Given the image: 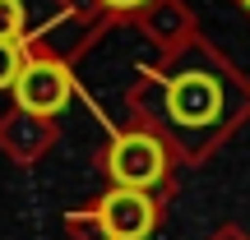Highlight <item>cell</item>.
<instances>
[{"label":"cell","instance_id":"3","mask_svg":"<svg viewBox=\"0 0 250 240\" xmlns=\"http://www.w3.org/2000/svg\"><path fill=\"white\" fill-rule=\"evenodd\" d=\"M158 222V208H153L148 189H125L116 185L111 194H102L98 203V226L107 240H144Z\"/></svg>","mask_w":250,"mask_h":240},{"label":"cell","instance_id":"2","mask_svg":"<svg viewBox=\"0 0 250 240\" xmlns=\"http://www.w3.org/2000/svg\"><path fill=\"white\" fill-rule=\"evenodd\" d=\"M70 92H74V83H70V70H65L61 60H23V70H19V79H14L19 107L33 111V116H56V111H65Z\"/></svg>","mask_w":250,"mask_h":240},{"label":"cell","instance_id":"5","mask_svg":"<svg viewBox=\"0 0 250 240\" xmlns=\"http://www.w3.org/2000/svg\"><path fill=\"white\" fill-rule=\"evenodd\" d=\"M19 33H23V5L0 0V42H19Z\"/></svg>","mask_w":250,"mask_h":240},{"label":"cell","instance_id":"1","mask_svg":"<svg viewBox=\"0 0 250 240\" xmlns=\"http://www.w3.org/2000/svg\"><path fill=\"white\" fill-rule=\"evenodd\" d=\"M111 180L125 189H153L167 171V152L153 134H121L111 143V157H107Z\"/></svg>","mask_w":250,"mask_h":240},{"label":"cell","instance_id":"8","mask_svg":"<svg viewBox=\"0 0 250 240\" xmlns=\"http://www.w3.org/2000/svg\"><path fill=\"white\" fill-rule=\"evenodd\" d=\"M241 5H246V9H250V0H241Z\"/></svg>","mask_w":250,"mask_h":240},{"label":"cell","instance_id":"7","mask_svg":"<svg viewBox=\"0 0 250 240\" xmlns=\"http://www.w3.org/2000/svg\"><path fill=\"white\" fill-rule=\"evenodd\" d=\"M102 5H111V9H134V5H144V0H102Z\"/></svg>","mask_w":250,"mask_h":240},{"label":"cell","instance_id":"6","mask_svg":"<svg viewBox=\"0 0 250 240\" xmlns=\"http://www.w3.org/2000/svg\"><path fill=\"white\" fill-rule=\"evenodd\" d=\"M19 70H23V51H19V42H0V88H14Z\"/></svg>","mask_w":250,"mask_h":240},{"label":"cell","instance_id":"4","mask_svg":"<svg viewBox=\"0 0 250 240\" xmlns=\"http://www.w3.org/2000/svg\"><path fill=\"white\" fill-rule=\"evenodd\" d=\"M167 111L176 125H208L218 120V111H223V88H218L208 74H181V79L167 83Z\"/></svg>","mask_w":250,"mask_h":240}]
</instances>
